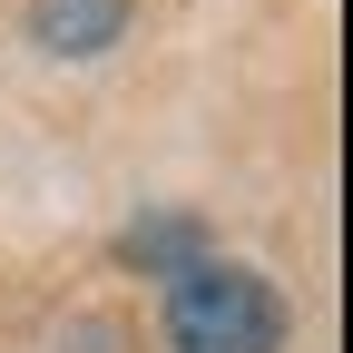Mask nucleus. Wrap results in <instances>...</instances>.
I'll use <instances>...</instances> for the list:
<instances>
[{
	"mask_svg": "<svg viewBox=\"0 0 353 353\" xmlns=\"http://www.w3.org/2000/svg\"><path fill=\"white\" fill-rule=\"evenodd\" d=\"M167 343L176 353H285V304L245 265H187L167 285Z\"/></svg>",
	"mask_w": 353,
	"mask_h": 353,
	"instance_id": "obj_1",
	"label": "nucleus"
},
{
	"mask_svg": "<svg viewBox=\"0 0 353 353\" xmlns=\"http://www.w3.org/2000/svg\"><path fill=\"white\" fill-rule=\"evenodd\" d=\"M30 30L50 39V50H108V39L128 30V0H39Z\"/></svg>",
	"mask_w": 353,
	"mask_h": 353,
	"instance_id": "obj_2",
	"label": "nucleus"
}]
</instances>
